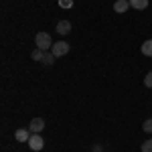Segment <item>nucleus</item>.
Returning a JSON list of instances; mask_svg holds the SVG:
<instances>
[{
	"mask_svg": "<svg viewBox=\"0 0 152 152\" xmlns=\"http://www.w3.org/2000/svg\"><path fill=\"white\" fill-rule=\"evenodd\" d=\"M35 45H37V49H43L45 53H47V51H51V49H53L51 35H49V33H39V35L35 37Z\"/></svg>",
	"mask_w": 152,
	"mask_h": 152,
	"instance_id": "obj_1",
	"label": "nucleus"
},
{
	"mask_svg": "<svg viewBox=\"0 0 152 152\" xmlns=\"http://www.w3.org/2000/svg\"><path fill=\"white\" fill-rule=\"evenodd\" d=\"M43 146H45L43 136H41V134H31V138H28V148L39 152V150H43Z\"/></svg>",
	"mask_w": 152,
	"mask_h": 152,
	"instance_id": "obj_2",
	"label": "nucleus"
},
{
	"mask_svg": "<svg viewBox=\"0 0 152 152\" xmlns=\"http://www.w3.org/2000/svg\"><path fill=\"white\" fill-rule=\"evenodd\" d=\"M51 53H53L55 57H63V55H67V53H69V43H65V41L53 43V49H51Z\"/></svg>",
	"mask_w": 152,
	"mask_h": 152,
	"instance_id": "obj_3",
	"label": "nucleus"
},
{
	"mask_svg": "<svg viewBox=\"0 0 152 152\" xmlns=\"http://www.w3.org/2000/svg\"><path fill=\"white\" fill-rule=\"evenodd\" d=\"M28 130H31L33 134H41V132L45 130V120H43V118H35V120H31Z\"/></svg>",
	"mask_w": 152,
	"mask_h": 152,
	"instance_id": "obj_4",
	"label": "nucleus"
},
{
	"mask_svg": "<svg viewBox=\"0 0 152 152\" xmlns=\"http://www.w3.org/2000/svg\"><path fill=\"white\" fill-rule=\"evenodd\" d=\"M55 31H57L59 35H69V33H71V23H69V20H59Z\"/></svg>",
	"mask_w": 152,
	"mask_h": 152,
	"instance_id": "obj_5",
	"label": "nucleus"
},
{
	"mask_svg": "<svg viewBox=\"0 0 152 152\" xmlns=\"http://www.w3.org/2000/svg\"><path fill=\"white\" fill-rule=\"evenodd\" d=\"M128 8H132L128 0H116V4H114V10H116V12H120V14L128 12Z\"/></svg>",
	"mask_w": 152,
	"mask_h": 152,
	"instance_id": "obj_6",
	"label": "nucleus"
},
{
	"mask_svg": "<svg viewBox=\"0 0 152 152\" xmlns=\"http://www.w3.org/2000/svg\"><path fill=\"white\" fill-rule=\"evenodd\" d=\"M31 130H24V128H20V130H16L14 132V138H16V142H28V138H31V134H28Z\"/></svg>",
	"mask_w": 152,
	"mask_h": 152,
	"instance_id": "obj_7",
	"label": "nucleus"
},
{
	"mask_svg": "<svg viewBox=\"0 0 152 152\" xmlns=\"http://www.w3.org/2000/svg\"><path fill=\"white\" fill-rule=\"evenodd\" d=\"M130 6L132 8H136V10H144V8H148V0H128Z\"/></svg>",
	"mask_w": 152,
	"mask_h": 152,
	"instance_id": "obj_8",
	"label": "nucleus"
},
{
	"mask_svg": "<svg viewBox=\"0 0 152 152\" xmlns=\"http://www.w3.org/2000/svg\"><path fill=\"white\" fill-rule=\"evenodd\" d=\"M142 55L144 57H152V39L142 43Z\"/></svg>",
	"mask_w": 152,
	"mask_h": 152,
	"instance_id": "obj_9",
	"label": "nucleus"
},
{
	"mask_svg": "<svg viewBox=\"0 0 152 152\" xmlns=\"http://www.w3.org/2000/svg\"><path fill=\"white\" fill-rule=\"evenodd\" d=\"M43 57H45V51H43V49H35V51L31 53V59H33V61H43Z\"/></svg>",
	"mask_w": 152,
	"mask_h": 152,
	"instance_id": "obj_10",
	"label": "nucleus"
},
{
	"mask_svg": "<svg viewBox=\"0 0 152 152\" xmlns=\"http://www.w3.org/2000/svg\"><path fill=\"white\" fill-rule=\"evenodd\" d=\"M55 55H53V53H45V57H43V63H45V65H53V63H55Z\"/></svg>",
	"mask_w": 152,
	"mask_h": 152,
	"instance_id": "obj_11",
	"label": "nucleus"
},
{
	"mask_svg": "<svg viewBox=\"0 0 152 152\" xmlns=\"http://www.w3.org/2000/svg\"><path fill=\"white\" fill-rule=\"evenodd\" d=\"M142 130H144L146 134H152V118H148V120L142 124Z\"/></svg>",
	"mask_w": 152,
	"mask_h": 152,
	"instance_id": "obj_12",
	"label": "nucleus"
},
{
	"mask_svg": "<svg viewBox=\"0 0 152 152\" xmlns=\"http://www.w3.org/2000/svg\"><path fill=\"white\" fill-rule=\"evenodd\" d=\"M142 152H152V138L142 142Z\"/></svg>",
	"mask_w": 152,
	"mask_h": 152,
	"instance_id": "obj_13",
	"label": "nucleus"
},
{
	"mask_svg": "<svg viewBox=\"0 0 152 152\" xmlns=\"http://www.w3.org/2000/svg\"><path fill=\"white\" fill-rule=\"evenodd\" d=\"M144 85H146V87H152V71L146 73V77H144Z\"/></svg>",
	"mask_w": 152,
	"mask_h": 152,
	"instance_id": "obj_14",
	"label": "nucleus"
},
{
	"mask_svg": "<svg viewBox=\"0 0 152 152\" xmlns=\"http://www.w3.org/2000/svg\"><path fill=\"white\" fill-rule=\"evenodd\" d=\"M71 0H59V6H63V8H71Z\"/></svg>",
	"mask_w": 152,
	"mask_h": 152,
	"instance_id": "obj_15",
	"label": "nucleus"
}]
</instances>
